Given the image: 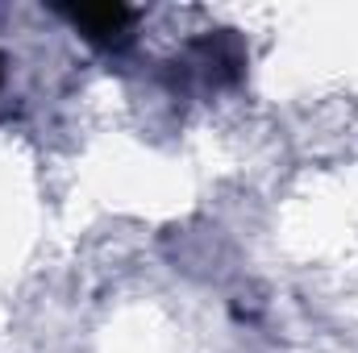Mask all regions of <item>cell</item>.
I'll return each instance as SVG.
<instances>
[{
  "label": "cell",
  "instance_id": "6da1fadb",
  "mask_svg": "<svg viewBox=\"0 0 358 353\" xmlns=\"http://www.w3.org/2000/svg\"><path fill=\"white\" fill-rule=\"evenodd\" d=\"M63 13L88 33L92 42H108V46L121 42L129 21H134V13L125 4H84V8H63Z\"/></svg>",
  "mask_w": 358,
  "mask_h": 353
}]
</instances>
